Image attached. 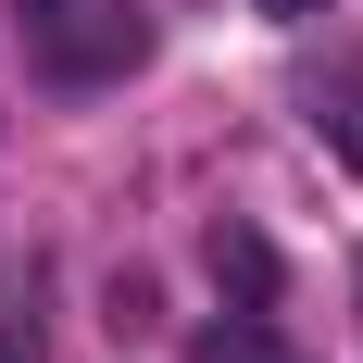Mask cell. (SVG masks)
<instances>
[{"mask_svg": "<svg viewBox=\"0 0 363 363\" xmlns=\"http://www.w3.org/2000/svg\"><path fill=\"white\" fill-rule=\"evenodd\" d=\"M201 263H213V289L238 301V313H263V301H276V251H263L251 225H213V251H201Z\"/></svg>", "mask_w": 363, "mask_h": 363, "instance_id": "obj_2", "label": "cell"}, {"mask_svg": "<svg viewBox=\"0 0 363 363\" xmlns=\"http://www.w3.org/2000/svg\"><path fill=\"white\" fill-rule=\"evenodd\" d=\"M201 363H289V351L263 338V313H225V326L201 338Z\"/></svg>", "mask_w": 363, "mask_h": 363, "instance_id": "obj_3", "label": "cell"}, {"mask_svg": "<svg viewBox=\"0 0 363 363\" xmlns=\"http://www.w3.org/2000/svg\"><path fill=\"white\" fill-rule=\"evenodd\" d=\"M13 26H26L38 75H63V88H101L150 50V13L138 0H13Z\"/></svg>", "mask_w": 363, "mask_h": 363, "instance_id": "obj_1", "label": "cell"}, {"mask_svg": "<svg viewBox=\"0 0 363 363\" xmlns=\"http://www.w3.org/2000/svg\"><path fill=\"white\" fill-rule=\"evenodd\" d=\"M263 13H289V26H301V13H326V0H263Z\"/></svg>", "mask_w": 363, "mask_h": 363, "instance_id": "obj_4", "label": "cell"}]
</instances>
